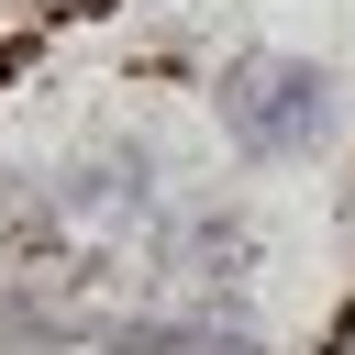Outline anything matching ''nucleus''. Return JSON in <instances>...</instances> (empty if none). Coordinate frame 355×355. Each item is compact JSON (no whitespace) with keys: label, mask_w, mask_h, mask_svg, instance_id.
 Instances as JSON below:
<instances>
[{"label":"nucleus","mask_w":355,"mask_h":355,"mask_svg":"<svg viewBox=\"0 0 355 355\" xmlns=\"http://www.w3.org/2000/svg\"><path fill=\"white\" fill-rule=\"evenodd\" d=\"M144 255L166 266V277H200V288H233L244 266H255V222L233 211V200H166L155 222H144Z\"/></svg>","instance_id":"obj_2"},{"label":"nucleus","mask_w":355,"mask_h":355,"mask_svg":"<svg viewBox=\"0 0 355 355\" xmlns=\"http://www.w3.org/2000/svg\"><path fill=\"white\" fill-rule=\"evenodd\" d=\"M0 255L11 266H55L67 255V211L44 178H0Z\"/></svg>","instance_id":"obj_3"},{"label":"nucleus","mask_w":355,"mask_h":355,"mask_svg":"<svg viewBox=\"0 0 355 355\" xmlns=\"http://www.w3.org/2000/svg\"><path fill=\"white\" fill-rule=\"evenodd\" d=\"M211 111H222V133H233V155H244V166H300V155H322V144H333L344 89H333V67H311V55L244 44V55L211 78Z\"/></svg>","instance_id":"obj_1"},{"label":"nucleus","mask_w":355,"mask_h":355,"mask_svg":"<svg viewBox=\"0 0 355 355\" xmlns=\"http://www.w3.org/2000/svg\"><path fill=\"white\" fill-rule=\"evenodd\" d=\"M178 355H266V333H244L233 311H178Z\"/></svg>","instance_id":"obj_5"},{"label":"nucleus","mask_w":355,"mask_h":355,"mask_svg":"<svg viewBox=\"0 0 355 355\" xmlns=\"http://www.w3.org/2000/svg\"><path fill=\"white\" fill-rule=\"evenodd\" d=\"M67 333H78L67 311H44V300H33L22 277H0V344H22V355H55Z\"/></svg>","instance_id":"obj_4"}]
</instances>
